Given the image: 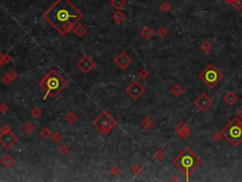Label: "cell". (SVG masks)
Instances as JSON below:
<instances>
[{"mask_svg": "<svg viewBox=\"0 0 242 182\" xmlns=\"http://www.w3.org/2000/svg\"><path fill=\"white\" fill-rule=\"evenodd\" d=\"M168 28H164V27H161L158 30V35L161 36V37H164L166 35H168Z\"/></svg>", "mask_w": 242, "mask_h": 182, "instance_id": "obj_25", "label": "cell"}, {"mask_svg": "<svg viewBox=\"0 0 242 182\" xmlns=\"http://www.w3.org/2000/svg\"><path fill=\"white\" fill-rule=\"evenodd\" d=\"M41 110L38 108V107H35L33 110H32V112H31V114H32V116H33V118H38L41 115Z\"/></svg>", "mask_w": 242, "mask_h": 182, "instance_id": "obj_30", "label": "cell"}, {"mask_svg": "<svg viewBox=\"0 0 242 182\" xmlns=\"http://www.w3.org/2000/svg\"><path fill=\"white\" fill-rule=\"evenodd\" d=\"M61 154H63V155H65V154H67V152L69 151V149H68V147H67L66 145H63L62 147H61Z\"/></svg>", "mask_w": 242, "mask_h": 182, "instance_id": "obj_33", "label": "cell"}, {"mask_svg": "<svg viewBox=\"0 0 242 182\" xmlns=\"http://www.w3.org/2000/svg\"><path fill=\"white\" fill-rule=\"evenodd\" d=\"M141 125H142V127H143L145 130H149V129H150V128L154 125V122H153V121H152L150 118L146 117V118H144V119L142 120V121H141Z\"/></svg>", "mask_w": 242, "mask_h": 182, "instance_id": "obj_14", "label": "cell"}, {"mask_svg": "<svg viewBox=\"0 0 242 182\" xmlns=\"http://www.w3.org/2000/svg\"><path fill=\"white\" fill-rule=\"evenodd\" d=\"M233 8L236 11H241L242 9V0H235L234 3L232 4Z\"/></svg>", "mask_w": 242, "mask_h": 182, "instance_id": "obj_20", "label": "cell"}, {"mask_svg": "<svg viewBox=\"0 0 242 182\" xmlns=\"http://www.w3.org/2000/svg\"><path fill=\"white\" fill-rule=\"evenodd\" d=\"M112 4L117 9H119V8H122L124 6L125 1H124V0H113Z\"/></svg>", "mask_w": 242, "mask_h": 182, "instance_id": "obj_23", "label": "cell"}, {"mask_svg": "<svg viewBox=\"0 0 242 182\" xmlns=\"http://www.w3.org/2000/svg\"><path fill=\"white\" fill-rule=\"evenodd\" d=\"M114 62H115V64H117L121 69H127L128 66L131 65L132 59L127 55V53H126V52H121L117 57V58H115Z\"/></svg>", "mask_w": 242, "mask_h": 182, "instance_id": "obj_11", "label": "cell"}, {"mask_svg": "<svg viewBox=\"0 0 242 182\" xmlns=\"http://www.w3.org/2000/svg\"><path fill=\"white\" fill-rule=\"evenodd\" d=\"M161 9L163 12H164V13H167V12H168L169 9H170V4L168 3V2H164V3H162V5H161Z\"/></svg>", "mask_w": 242, "mask_h": 182, "instance_id": "obj_27", "label": "cell"}, {"mask_svg": "<svg viewBox=\"0 0 242 182\" xmlns=\"http://www.w3.org/2000/svg\"><path fill=\"white\" fill-rule=\"evenodd\" d=\"M224 102L228 104V105H235L237 102H238V97L237 95L234 92V91H228L223 97Z\"/></svg>", "mask_w": 242, "mask_h": 182, "instance_id": "obj_13", "label": "cell"}, {"mask_svg": "<svg viewBox=\"0 0 242 182\" xmlns=\"http://www.w3.org/2000/svg\"><path fill=\"white\" fill-rule=\"evenodd\" d=\"M145 91H146V89H145L141 85V84H139L137 81L132 82L128 87V88L126 89V92H127L133 100H138L145 93Z\"/></svg>", "mask_w": 242, "mask_h": 182, "instance_id": "obj_9", "label": "cell"}, {"mask_svg": "<svg viewBox=\"0 0 242 182\" xmlns=\"http://www.w3.org/2000/svg\"><path fill=\"white\" fill-rule=\"evenodd\" d=\"M3 133L0 135V143L6 149H9L14 143L18 140V138L11 132V130L2 131Z\"/></svg>", "mask_w": 242, "mask_h": 182, "instance_id": "obj_8", "label": "cell"}, {"mask_svg": "<svg viewBox=\"0 0 242 182\" xmlns=\"http://www.w3.org/2000/svg\"><path fill=\"white\" fill-rule=\"evenodd\" d=\"M171 92H172V94H173L174 96H175V97L179 98V97H181V96L183 94V89H182V87H181V85L176 84L175 87H174L171 89Z\"/></svg>", "mask_w": 242, "mask_h": 182, "instance_id": "obj_17", "label": "cell"}, {"mask_svg": "<svg viewBox=\"0 0 242 182\" xmlns=\"http://www.w3.org/2000/svg\"><path fill=\"white\" fill-rule=\"evenodd\" d=\"M39 85L47 95L55 97L66 87V82L59 73L52 69L45 76L44 79L39 83Z\"/></svg>", "mask_w": 242, "mask_h": 182, "instance_id": "obj_3", "label": "cell"}, {"mask_svg": "<svg viewBox=\"0 0 242 182\" xmlns=\"http://www.w3.org/2000/svg\"><path fill=\"white\" fill-rule=\"evenodd\" d=\"M222 138H223V135H222L220 131L215 132L214 135H213V139H214L216 142H219L222 139Z\"/></svg>", "mask_w": 242, "mask_h": 182, "instance_id": "obj_22", "label": "cell"}, {"mask_svg": "<svg viewBox=\"0 0 242 182\" xmlns=\"http://www.w3.org/2000/svg\"><path fill=\"white\" fill-rule=\"evenodd\" d=\"M81 17V13L68 0H58L45 13V18L61 34L68 33Z\"/></svg>", "mask_w": 242, "mask_h": 182, "instance_id": "obj_1", "label": "cell"}, {"mask_svg": "<svg viewBox=\"0 0 242 182\" xmlns=\"http://www.w3.org/2000/svg\"><path fill=\"white\" fill-rule=\"evenodd\" d=\"M114 21L117 22V23H120V22H122L124 20L125 17H124V15L122 13H117L114 14Z\"/></svg>", "mask_w": 242, "mask_h": 182, "instance_id": "obj_21", "label": "cell"}, {"mask_svg": "<svg viewBox=\"0 0 242 182\" xmlns=\"http://www.w3.org/2000/svg\"><path fill=\"white\" fill-rule=\"evenodd\" d=\"M212 104H213V100L206 93H201L194 101V105L199 110L202 112L207 111L212 106Z\"/></svg>", "mask_w": 242, "mask_h": 182, "instance_id": "obj_7", "label": "cell"}, {"mask_svg": "<svg viewBox=\"0 0 242 182\" xmlns=\"http://www.w3.org/2000/svg\"><path fill=\"white\" fill-rule=\"evenodd\" d=\"M172 163L185 173L186 181H188L190 175L202 164V160L191 149L185 148L172 160Z\"/></svg>", "mask_w": 242, "mask_h": 182, "instance_id": "obj_2", "label": "cell"}, {"mask_svg": "<svg viewBox=\"0 0 242 182\" xmlns=\"http://www.w3.org/2000/svg\"><path fill=\"white\" fill-rule=\"evenodd\" d=\"M223 1H224V3H226L228 5H232V4L234 3L235 0H223Z\"/></svg>", "mask_w": 242, "mask_h": 182, "instance_id": "obj_36", "label": "cell"}, {"mask_svg": "<svg viewBox=\"0 0 242 182\" xmlns=\"http://www.w3.org/2000/svg\"><path fill=\"white\" fill-rule=\"evenodd\" d=\"M78 68L81 69V70L84 73H87L91 70L92 68L95 66V63L91 60V58L89 56H84L83 58L77 64Z\"/></svg>", "mask_w": 242, "mask_h": 182, "instance_id": "obj_10", "label": "cell"}, {"mask_svg": "<svg viewBox=\"0 0 242 182\" xmlns=\"http://www.w3.org/2000/svg\"><path fill=\"white\" fill-rule=\"evenodd\" d=\"M200 50L205 53V54H209L212 50V45L208 42V41H204L201 45H200Z\"/></svg>", "mask_w": 242, "mask_h": 182, "instance_id": "obj_16", "label": "cell"}, {"mask_svg": "<svg viewBox=\"0 0 242 182\" xmlns=\"http://www.w3.org/2000/svg\"><path fill=\"white\" fill-rule=\"evenodd\" d=\"M93 124L102 134H107L117 125V122L109 113L104 111L99 117L96 118V120L93 121Z\"/></svg>", "mask_w": 242, "mask_h": 182, "instance_id": "obj_6", "label": "cell"}, {"mask_svg": "<svg viewBox=\"0 0 242 182\" xmlns=\"http://www.w3.org/2000/svg\"><path fill=\"white\" fill-rule=\"evenodd\" d=\"M238 116H239V117H240V118L242 119V108H241V109H240V110L238 111Z\"/></svg>", "mask_w": 242, "mask_h": 182, "instance_id": "obj_37", "label": "cell"}, {"mask_svg": "<svg viewBox=\"0 0 242 182\" xmlns=\"http://www.w3.org/2000/svg\"><path fill=\"white\" fill-rule=\"evenodd\" d=\"M153 158H155L157 161H162L164 158H166V153L162 150H157L155 153L153 154Z\"/></svg>", "mask_w": 242, "mask_h": 182, "instance_id": "obj_19", "label": "cell"}, {"mask_svg": "<svg viewBox=\"0 0 242 182\" xmlns=\"http://www.w3.org/2000/svg\"><path fill=\"white\" fill-rule=\"evenodd\" d=\"M223 73L213 64L207 65L206 68L199 74V79L202 83H204L210 89L214 88L220 81L223 80Z\"/></svg>", "mask_w": 242, "mask_h": 182, "instance_id": "obj_5", "label": "cell"}, {"mask_svg": "<svg viewBox=\"0 0 242 182\" xmlns=\"http://www.w3.org/2000/svg\"><path fill=\"white\" fill-rule=\"evenodd\" d=\"M138 75L140 76L141 78H143V79H146V78H148L149 77V75H150V72L147 70V69H141L139 72H138Z\"/></svg>", "mask_w": 242, "mask_h": 182, "instance_id": "obj_26", "label": "cell"}, {"mask_svg": "<svg viewBox=\"0 0 242 182\" xmlns=\"http://www.w3.org/2000/svg\"><path fill=\"white\" fill-rule=\"evenodd\" d=\"M76 119H77L76 115L73 114V113H70V114H68V115H67V116H66V120L68 121L69 122H73V121H75Z\"/></svg>", "mask_w": 242, "mask_h": 182, "instance_id": "obj_31", "label": "cell"}, {"mask_svg": "<svg viewBox=\"0 0 242 182\" xmlns=\"http://www.w3.org/2000/svg\"><path fill=\"white\" fill-rule=\"evenodd\" d=\"M41 135L45 138V139H46V138H48L50 136V131L48 130L46 127H45L42 131H41Z\"/></svg>", "mask_w": 242, "mask_h": 182, "instance_id": "obj_29", "label": "cell"}, {"mask_svg": "<svg viewBox=\"0 0 242 182\" xmlns=\"http://www.w3.org/2000/svg\"><path fill=\"white\" fill-rule=\"evenodd\" d=\"M132 172L134 174H139L140 172L142 171V168H141V166H139V165H134L132 168Z\"/></svg>", "mask_w": 242, "mask_h": 182, "instance_id": "obj_32", "label": "cell"}, {"mask_svg": "<svg viewBox=\"0 0 242 182\" xmlns=\"http://www.w3.org/2000/svg\"><path fill=\"white\" fill-rule=\"evenodd\" d=\"M9 60H11V58H9V56L8 54H5V55L3 56V61H4L5 63H9Z\"/></svg>", "mask_w": 242, "mask_h": 182, "instance_id": "obj_34", "label": "cell"}, {"mask_svg": "<svg viewBox=\"0 0 242 182\" xmlns=\"http://www.w3.org/2000/svg\"><path fill=\"white\" fill-rule=\"evenodd\" d=\"M221 134L234 147L242 142V121L237 118L231 120L230 122L220 130Z\"/></svg>", "mask_w": 242, "mask_h": 182, "instance_id": "obj_4", "label": "cell"}, {"mask_svg": "<svg viewBox=\"0 0 242 182\" xmlns=\"http://www.w3.org/2000/svg\"><path fill=\"white\" fill-rule=\"evenodd\" d=\"M2 163H3V165H4L5 167L9 168V167H12V166L13 165L14 160H13V158L11 156H7V157H5V158L2 159Z\"/></svg>", "mask_w": 242, "mask_h": 182, "instance_id": "obj_18", "label": "cell"}, {"mask_svg": "<svg viewBox=\"0 0 242 182\" xmlns=\"http://www.w3.org/2000/svg\"><path fill=\"white\" fill-rule=\"evenodd\" d=\"M24 129H25V131L27 132V133H31L33 130H34V127H33V125L31 123V122H27L26 125H25V127H24Z\"/></svg>", "mask_w": 242, "mask_h": 182, "instance_id": "obj_28", "label": "cell"}, {"mask_svg": "<svg viewBox=\"0 0 242 182\" xmlns=\"http://www.w3.org/2000/svg\"><path fill=\"white\" fill-rule=\"evenodd\" d=\"M140 33H141V35L144 38H146V39H150V38L153 35V31L151 30V28H150L148 26H145L142 28V31H141Z\"/></svg>", "mask_w": 242, "mask_h": 182, "instance_id": "obj_15", "label": "cell"}, {"mask_svg": "<svg viewBox=\"0 0 242 182\" xmlns=\"http://www.w3.org/2000/svg\"><path fill=\"white\" fill-rule=\"evenodd\" d=\"M171 180H172V181H173V180H175V181H178V179H177V178H175V177H173V178H172Z\"/></svg>", "mask_w": 242, "mask_h": 182, "instance_id": "obj_38", "label": "cell"}, {"mask_svg": "<svg viewBox=\"0 0 242 182\" xmlns=\"http://www.w3.org/2000/svg\"><path fill=\"white\" fill-rule=\"evenodd\" d=\"M61 136L59 135V134H56V135H54V140L55 141H60L61 140Z\"/></svg>", "mask_w": 242, "mask_h": 182, "instance_id": "obj_35", "label": "cell"}, {"mask_svg": "<svg viewBox=\"0 0 242 182\" xmlns=\"http://www.w3.org/2000/svg\"><path fill=\"white\" fill-rule=\"evenodd\" d=\"M75 32H76L77 35L82 36V35H84V34L86 33V31H85V28H84L82 26H79V27L75 30Z\"/></svg>", "mask_w": 242, "mask_h": 182, "instance_id": "obj_24", "label": "cell"}, {"mask_svg": "<svg viewBox=\"0 0 242 182\" xmlns=\"http://www.w3.org/2000/svg\"><path fill=\"white\" fill-rule=\"evenodd\" d=\"M175 130H176L178 135L183 139H187L190 136V129H189V127L187 126L186 123L182 122V121L178 122V124L175 126Z\"/></svg>", "mask_w": 242, "mask_h": 182, "instance_id": "obj_12", "label": "cell"}]
</instances>
